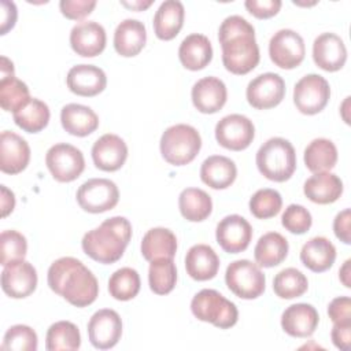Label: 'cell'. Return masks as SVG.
<instances>
[{
  "instance_id": "obj_1",
  "label": "cell",
  "mask_w": 351,
  "mask_h": 351,
  "mask_svg": "<svg viewBox=\"0 0 351 351\" xmlns=\"http://www.w3.org/2000/svg\"><path fill=\"white\" fill-rule=\"evenodd\" d=\"M222 63L228 71L243 75L254 70L261 59L254 26L240 15L223 19L218 30Z\"/></svg>"
},
{
  "instance_id": "obj_2",
  "label": "cell",
  "mask_w": 351,
  "mask_h": 351,
  "mask_svg": "<svg viewBox=\"0 0 351 351\" xmlns=\"http://www.w3.org/2000/svg\"><path fill=\"white\" fill-rule=\"evenodd\" d=\"M47 281L55 293L75 307L92 304L99 295V282L95 274L73 256H62L52 262Z\"/></svg>"
},
{
  "instance_id": "obj_3",
  "label": "cell",
  "mask_w": 351,
  "mask_h": 351,
  "mask_svg": "<svg viewBox=\"0 0 351 351\" xmlns=\"http://www.w3.org/2000/svg\"><path fill=\"white\" fill-rule=\"evenodd\" d=\"M132 225L125 217H111L86 232L81 245L93 261L110 265L119 261L130 241Z\"/></svg>"
},
{
  "instance_id": "obj_4",
  "label": "cell",
  "mask_w": 351,
  "mask_h": 351,
  "mask_svg": "<svg viewBox=\"0 0 351 351\" xmlns=\"http://www.w3.org/2000/svg\"><path fill=\"white\" fill-rule=\"evenodd\" d=\"M255 160L261 174L276 182L289 180L296 169L295 148L282 137H271L265 141L259 147Z\"/></svg>"
},
{
  "instance_id": "obj_5",
  "label": "cell",
  "mask_w": 351,
  "mask_h": 351,
  "mask_svg": "<svg viewBox=\"0 0 351 351\" xmlns=\"http://www.w3.org/2000/svg\"><path fill=\"white\" fill-rule=\"evenodd\" d=\"M202 148L199 132L185 123L169 126L160 137V154L163 159L173 166L191 163Z\"/></svg>"
},
{
  "instance_id": "obj_6",
  "label": "cell",
  "mask_w": 351,
  "mask_h": 351,
  "mask_svg": "<svg viewBox=\"0 0 351 351\" xmlns=\"http://www.w3.org/2000/svg\"><path fill=\"white\" fill-rule=\"evenodd\" d=\"M191 311L197 319L219 329L232 328L239 319L236 304L215 289L199 291L191 302Z\"/></svg>"
},
{
  "instance_id": "obj_7",
  "label": "cell",
  "mask_w": 351,
  "mask_h": 351,
  "mask_svg": "<svg viewBox=\"0 0 351 351\" xmlns=\"http://www.w3.org/2000/svg\"><path fill=\"white\" fill-rule=\"evenodd\" d=\"M225 282L237 298L256 299L265 292L266 277L258 263L239 259L226 267Z\"/></svg>"
},
{
  "instance_id": "obj_8",
  "label": "cell",
  "mask_w": 351,
  "mask_h": 351,
  "mask_svg": "<svg viewBox=\"0 0 351 351\" xmlns=\"http://www.w3.org/2000/svg\"><path fill=\"white\" fill-rule=\"evenodd\" d=\"M45 165L56 181L71 182L82 174L85 159L77 147L67 143H58L47 151Z\"/></svg>"
},
{
  "instance_id": "obj_9",
  "label": "cell",
  "mask_w": 351,
  "mask_h": 351,
  "mask_svg": "<svg viewBox=\"0 0 351 351\" xmlns=\"http://www.w3.org/2000/svg\"><path fill=\"white\" fill-rule=\"evenodd\" d=\"M75 197L84 211L99 214L112 210L118 204L119 191L111 180L90 178L78 188Z\"/></svg>"
},
{
  "instance_id": "obj_10",
  "label": "cell",
  "mask_w": 351,
  "mask_h": 351,
  "mask_svg": "<svg viewBox=\"0 0 351 351\" xmlns=\"http://www.w3.org/2000/svg\"><path fill=\"white\" fill-rule=\"evenodd\" d=\"M330 97L328 81L319 74H307L302 77L293 88V103L296 108L306 115L321 112Z\"/></svg>"
},
{
  "instance_id": "obj_11",
  "label": "cell",
  "mask_w": 351,
  "mask_h": 351,
  "mask_svg": "<svg viewBox=\"0 0 351 351\" xmlns=\"http://www.w3.org/2000/svg\"><path fill=\"white\" fill-rule=\"evenodd\" d=\"M269 55L277 67L285 70L295 69L304 59V41L295 30L281 29L276 32L269 41Z\"/></svg>"
},
{
  "instance_id": "obj_12",
  "label": "cell",
  "mask_w": 351,
  "mask_h": 351,
  "mask_svg": "<svg viewBox=\"0 0 351 351\" xmlns=\"http://www.w3.org/2000/svg\"><path fill=\"white\" fill-rule=\"evenodd\" d=\"M255 126L251 119L241 114L223 117L215 125V138L218 144L230 151H243L252 143Z\"/></svg>"
},
{
  "instance_id": "obj_13",
  "label": "cell",
  "mask_w": 351,
  "mask_h": 351,
  "mask_svg": "<svg viewBox=\"0 0 351 351\" xmlns=\"http://www.w3.org/2000/svg\"><path fill=\"white\" fill-rule=\"evenodd\" d=\"M247 101L256 110L278 106L285 96V82L276 73H263L250 81L245 90Z\"/></svg>"
},
{
  "instance_id": "obj_14",
  "label": "cell",
  "mask_w": 351,
  "mask_h": 351,
  "mask_svg": "<svg viewBox=\"0 0 351 351\" xmlns=\"http://www.w3.org/2000/svg\"><path fill=\"white\" fill-rule=\"evenodd\" d=\"M122 336V319L111 308L97 310L88 322V337L95 348H112Z\"/></svg>"
},
{
  "instance_id": "obj_15",
  "label": "cell",
  "mask_w": 351,
  "mask_h": 351,
  "mask_svg": "<svg viewBox=\"0 0 351 351\" xmlns=\"http://www.w3.org/2000/svg\"><path fill=\"white\" fill-rule=\"evenodd\" d=\"M215 237L217 243L225 252L239 254L250 245L252 239V226L241 215H226L218 222Z\"/></svg>"
},
{
  "instance_id": "obj_16",
  "label": "cell",
  "mask_w": 351,
  "mask_h": 351,
  "mask_svg": "<svg viewBox=\"0 0 351 351\" xmlns=\"http://www.w3.org/2000/svg\"><path fill=\"white\" fill-rule=\"evenodd\" d=\"M36 287L37 271L32 263L22 259L4 266L1 271V288L10 298H27L36 291Z\"/></svg>"
},
{
  "instance_id": "obj_17",
  "label": "cell",
  "mask_w": 351,
  "mask_h": 351,
  "mask_svg": "<svg viewBox=\"0 0 351 351\" xmlns=\"http://www.w3.org/2000/svg\"><path fill=\"white\" fill-rule=\"evenodd\" d=\"M107 36L104 27L95 21H82L73 26L70 32V45L73 51L84 58H93L106 48Z\"/></svg>"
},
{
  "instance_id": "obj_18",
  "label": "cell",
  "mask_w": 351,
  "mask_h": 351,
  "mask_svg": "<svg viewBox=\"0 0 351 351\" xmlns=\"http://www.w3.org/2000/svg\"><path fill=\"white\" fill-rule=\"evenodd\" d=\"M30 160V147L19 134L4 130L0 136V170L5 174H18Z\"/></svg>"
},
{
  "instance_id": "obj_19",
  "label": "cell",
  "mask_w": 351,
  "mask_h": 351,
  "mask_svg": "<svg viewBox=\"0 0 351 351\" xmlns=\"http://www.w3.org/2000/svg\"><path fill=\"white\" fill-rule=\"evenodd\" d=\"M314 63L325 71L340 70L347 60L344 41L335 33H322L313 43Z\"/></svg>"
},
{
  "instance_id": "obj_20",
  "label": "cell",
  "mask_w": 351,
  "mask_h": 351,
  "mask_svg": "<svg viewBox=\"0 0 351 351\" xmlns=\"http://www.w3.org/2000/svg\"><path fill=\"white\" fill-rule=\"evenodd\" d=\"M128 158V145L117 134L106 133L99 137L92 147V159L97 169L115 171L123 166Z\"/></svg>"
},
{
  "instance_id": "obj_21",
  "label": "cell",
  "mask_w": 351,
  "mask_h": 351,
  "mask_svg": "<svg viewBox=\"0 0 351 351\" xmlns=\"http://www.w3.org/2000/svg\"><path fill=\"white\" fill-rule=\"evenodd\" d=\"M66 84L73 93L84 97H92L106 89L107 77L97 66L77 64L69 70Z\"/></svg>"
},
{
  "instance_id": "obj_22",
  "label": "cell",
  "mask_w": 351,
  "mask_h": 351,
  "mask_svg": "<svg viewBox=\"0 0 351 351\" xmlns=\"http://www.w3.org/2000/svg\"><path fill=\"white\" fill-rule=\"evenodd\" d=\"M191 96L197 111L203 114H214L225 106L228 90L222 80L217 77H204L195 82Z\"/></svg>"
},
{
  "instance_id": "obj_23",
  "label": "cell",
  "mask_w": 351,
  "mask_h": 351,
  "mask_svg": "<svg viewBox=\"0 0 351 351\" xmlns=\"http://www.w3.org/2000/svg\"><path fill=\"white\" fill-rule=\"evenodd\" d=\"M319 322L318 311L308 303H296L287 307L281 315V326L292 337L311 336Z\"/></svg>"
},
{
  "instance_id": "obj_24",
  "label": "cell",
  "mask_w": 351,
  "mask_h": 351,
  "mask_svg": "<svg viewBox=\"0 0 351 351\" xmlns=\"http://www.w3.org/2000/svg\"><path fill=\"white\" fill-rule=\"evenodd\" d=\"M185 269L191 278L196 281H207L217 276L219 258L210 245L195 244L185 255Z\"/></svg>"
},
{
  "instance_id": "obj_25",
  "label": "cell",
  "mask_w": 351,
  "mask_h": 351,
  "mask_svg": "<svg viewBox=\"0 0 351 351\" xmlns=\"http://www.w3.org/2000/svg\"><path fill=\"white\" fill-rule=\"evenodd\" d=\"M147 41V30L143 22L138 19L122 21L114 32V48L125 58L138 55Z\"/></svg>"
},
{
  "instance_id": "obj_26",
  "label": "cell",
  "mask_w": 351,
  "mask_h": 351,
  "mask_svg": "<svg viewBox=\"0 0 351 351\" xmlns=\"http://www.w3.org/2000/svg\"><path fill=\"white\" fill-rule=\"evenodd\" d=\"M303 192L306 197L313 203L329 204L341 196L343 181L339 176L329 171L314 173V176L306 180Z\"/></svg>"
},
{
  "instance_id": "obj_27",
  "label": "cell",
  "mask_w": 351,
  "mask_h": 351,
  "mask_svg": "<svg viewBox=\"0 0 351 351\" xmlns=\"http://www.w3.org/2000/svg\"><path fill=\"white\" fill-rule=\"evenodd\" d=\"M181 64L192 71L204 69L213 59V47L210 40L200 33L186 36L178 48Z\"/></svg>"
},
{
  "instance_id": "obj_28",
  "label": "cell",
  "mask_w": 351,
  "mask_h": 351,
  "mask_svg": "<svg viewBox=\"0 0 351 351\" xmlns=\"http://www.w3.org/2000/svg\"><path fill=\"white\" fill-rule=\"evenodd\" d=\"M60 122L63 129L77 137H85L99 128V117L84 104L70 103L60 111Z\"/></svg>"
},
{
  "instance_id": "obj_29",
  "label": "cell",
  "mask_w": 351,
  "mask_h": 351,
  "mask_svg": "<svg viewBox=\"0 0 351 351\" xmlns=\"http://www.w3.org/2000/svg\"><path fill=\"white\" fill-rule=\"evenodd\" d=\"M185 8L178 0L163 1L154 15V32L159 40H173L184 25Z\"/></svg>"
},
{
  "instance_id": "obj_30",
  "label": "cell",
  "mask_w": 351,
  "mask_h": 351,
  "mask_svg": "<svg viewBox=\"0 0 351 351\" xmlns=\"http://www.w3.org/2000/svg\"><path fill=\"white\" fill-rule=\"evenodd\" d=\"M237 177V167L230 158L213 155L203 160L200 166L202 181L213 189H225L230 186Z\"/></svg>"
},
{
  "instance_id": "obj_31",
  "label": "cell",
  "mask_w": 351,
  "mask_h": 351,
  "mask_svg": "<svg viewBox=\"0 0 351 351\" xmlns=\"http://www.w3.org/2000/svg\"><path fill=\"white\" fill-rule=\"evenodd\" d=\"M336 259V248L324 236L311 237L300 250L302 263L314 273H322L330 269Z\"/></svg>"
},
{
  "instance_id": "obj_32",
  "label": "cell",
  "mask_w": 351,
  "mask_h": 351,
  "mask_svg": "<svg viewBox=\"0 0 351 351\" xmlns=\"http://www.w3.org/2000/svg\"><path fill=\"white\" fill-rule=\"evenodd\" d=\"M177 252V237L167 228H152L141 240V254L148 262L158 258H173Z\"/></svg>"
},
{
  "instance_id": "obj_33",
  "label": "cell",
  "mask_w": 351,
  "mask_h": 351,
  "mask_svg": "<svg viewBox=\"0 0 351 351\" xmlns=\"http://www.w3.org/2000/svg\"><path fill=\"white\" fill-rule=\"evenodd\" d=\"M288 250V240L282 234L269 232L259 237L254 248V256L259 266L273 267L280 265L287 258Z\"/></svg>"
},
{
  "instance_id": "obj_34",
  "label": "cell",
  "mask_w": 351,
  "mask_h": 351,
  "mask_svg": "<svg viewBox=\"0 0 351 351\" xmlns=\"http://www.w3.org/2000/svg\"><path fill=\"white\" fill-rule=\"evenodd\" d=\"M181 215L191 222H200L208 218L213 211L210 195L200 188H185L178 196Z\"/></svg>"
},
{
  "instance_id": "obj_35",
  "label": "cell",
  "mask_w": 351,
  "mask_h": 351,
  "mask_svg": "<svg viewBox=\"0 0 351 351\" xmlns=\"http://www.w3.org/2000/svg\"><path fill=\"white\" fill-rule=\"evenodd\" d=\"M304 165L311 173L329 171L337 162L336 145L324 137L314 138L304 149Z\"/></svg>"
},
{
  "instance_id": "obj_36",
  "label": "cell",
  "mask_w": 351,
  "mask_h": 351,
  "mask_svg": "<svg viewBox=\"0 0 351 351\" xmlns=\"http://www.w3.org/2000/svg\"><path fill=\"white\" fill-rule=\"evenodd\" d=\"M49 117L47 103L32 97L26 106L14 112V122L27 133H38L48 125Z\"/></svg>"
},
{
  "instance_id": "obj_37",
  "label": "cell",
  "mask_w": 351,
  "mask_h": 351,
  "mask_svg": "<svg viewBox=\"0 0 351 351\" xmlns=\"http://www.w3.org/2000/svg\"><path fill=\"white\" fill-rule=\"evenodd\" d=\"M81 346V335L77 328L70 321H58L52 324L45 336V348L48 351H74Z\"/></svg>"
},
{
  "instance_id": "obj_38",
  "label": "cell",
  "mask_w": 351,
  "mask_h": 351,
  "mask_svg": "<svg viewBox=\"0 0 351 351\" xmlns=\"http://www.w3.org/2000/svg\"><path fill=\"white\" fill-rule=\"evenodd\" d=\"M148 282L151 291L156 295L171 292L177 282V269L173 258H158L151 261Z\"/></svg>"
},
{
  "instance_id": "obj_39",
  "label": "cell",
  "mask_w": 351,
  "mask_h": 351,
  "mask_svg": "<svg viewBox=\"0 0 351 351\" xmlns=\"http://www.w3.org/2000/svg\"><path fill=\"white\" fill-rule=\"evenodd\" d=\"M307 277L295 267L282 269L273 280V291L281 299L299 298L307 291Z\"/></svg>"
},
{
  "instance_id": "obj_40",
  "label": "cell",
  "mask_w": 351,
  "mask_h": 351,
  "mask_svg": "<svg viewBox=\"0 0 351 351\" xmlns=\"http://www.w3.org/2000/svg\"><path fill=\"white\" fill-rule=\"evenodd\" d=\"M140 276L132 267H121L115 270L108 280V292L117 300H130L140 291Z\"/></svg>"
},
{
  "instance_id": "obj_41",
  "label": "cell",
  "mask_w": 351,
  "mask_h": 351,
  "mask_svg": "<svg viewBox=\"0 0 351 351\" xmlns=\"http://www.w3.org/2000/svg\"><path fill=\"white\" fill-rule=\"evenodd\" d=\"M27 85L15 75L0 78V106L4 111H18L30 101Z\"/></svg>"
},
{
  "instance_id": "obj_42",
  "label": "cell",
  "mask_w": 351,
  "mask_h": 351,
  "mask_svg": "<svg viewBox=\"0 0 351 351\" xmlns=\"http://www.w3.org/2000/svg\"><path fill=\"white\" fill-rule=\"evenodd\" d=\"M282 207L281 195L271 188L258 189L250 199V211L255 218L269 219L276 217Z\"/></svg>"
},
{
  "instance_id": "obj_43",
  "label": "cell",
  "mask_w": 351,
  "mask_h": 351,
  "mask_svg": "<svg viewBox=\"0 0 351 351\" xmlns=\"http://www.w3.org/2000/svg\"><path fill=\"white\" fill-rule=\"evenodd\" d=\"M27 241L26 237L16 230H3L0 234V263L3 266L22 261L26 256Z\"/></svg>"
},
{
  "instance_id": "obj_44",
  "label": "cell",
  "mask_w": 351,
  "mask_h": 351,
  "mask_svg": "<svg viewBox=\"0 0 351 351\" xmlns=\"http://www.w3.org/2000/svg\"><path fill=\"white\" fill-rule=\"evenodd\" d=\"M38 344L37 333L27 325H14L4 335L1 350L36 351Z\"/></svg>"
},
{
  "instance_id": "obj_45",
  "label": "cell",
  "mask_w": 351,
  "mask_h": 351,
  "mask_svg": "<svg viewBox=\"0 0 351 351\" xmlns=\"http://www.w3.org/2000/svg\"><path fill=\"white\" fill-rule=\"evenodd\" d=\"M282 226L295 234L306 233L313 223L310 211L300 204H289L281 215Z\"/></svg>"
},
{
  "instance_id": "obj_46",
  "label": "cell",
  "mask_w": 351,
  "mask_h": 351,
  "mask_svg": "<svg viewBox=\"0 0 351 351\" xmlns=\"http://www.w3.org/2000/svg\"><path fill=\"white\" fill-rule=\"evenodd\" d=\"M96 7L95 0H62L59 3L60 12L69 19H82L88 16Z\"/></svg>"
},
{
  "instance_id": "obj_47",
  "label": "cell",
  "mask_w": 351,
  "mask_h": 351,
  "mask_svg": "<svg viewBox=\"0 0 351 351\" xmlns=\"http://www.w3.org/2000/svg\"><path fill=\"white\" fill-rule=\"evenodd\" d=\"M245 8L251 15L259 19H266L274 16L280 8L281 1L280 0H247L244 3Z\"/></svg>"
},
{
  "instance_id": "obj_48",
  "label": "cell",
  "mask_w": 351,
  "mask_h": 351,
  "mask_svg": "<svg viewBox=\"0 0 351 351\" xmlns=\"http://www.w3.org/2000/svg\"><path fill=\"white\" fill-rule=\"evenodd\" d=\"M328 315L333 324L351 322V299L348 296L335 298L328 306Z\"/></svg>"
},
{
  "instance_id": "obj_49",
  "label": "cell",
  "mask_w": 351,
  "mask_h": 351,
  "mask_svg": "<svg viewBox=\"0 0 351 351\" xmlns=\"http://www.w3.org/2000/svg\"><path fill=\"white\" fill-rule=\"evenodd\" d=\"M350 222H351V211L350 208H344L340 211L333 221V232L336 237L343 241L344 244H351V234H350Z\"/></svg>"
},
{
  "instance_id": "obj_50",
  "label": "cell",
  "mask_w": 351,
  "mask_h": 351,
  "mask_svg": "<svg viewBox=\"0 0 351 351\" xmlns=\"http://www.w3.org/2000/svg\"><path fill=\"white\" fill-rule=\"evenodd\" d=\"M330 337L333 344L343 351H347L350 348L351 341V322H337L333 325Z\"/></svg>"
},
{
  "instance_id": "obj_51",
  "label": "cell",
  "mask_w": 351,
  "mask_h": 351,
  "mask_svg": "<svg viewBox=\"0 0 351 351\" xmlns=\"http://www.w3.org/2000/svg\"><path fill=\"white\" fill-rule=\"evenodd\" d=\"M1 7V27H0V34H5L8 30H11L15 26L18 11L16 5L12 1L1 0L0 1Z\"/></svg>"
},
{
  "instance_id": "obj_52",
  "label": "cell",
  "mask_w": 351,
  "mask_h": 351,
  "mask_svg": "<svg viewBox=\"0 0 351 351\" xmlns=\"http://www.w3.org/2000/svg\"><path fill=\"white\" fill-rule=\"evenodd\" d=\"M0 189H1V217H7L10 213H12L15 207V196L12 191H10L5 185H1Z\"/></svg>"
},
{
  "instance_id": "obj_53",
  "label": "cell",
  "mask_w": 351,
  "mask_h": 351,
  "mask_svg": "<svg viewBox=\"0 0 351 351\" xmlns=\"http://www.w3.org/2000/svg\"><path fill=\"white\" fill-rule=\"evenodd\" d=\"M350 265H351V261L347 259V261L343 263V266L340 267V270H339L340 281L343 282V285H344L346 288H351V280H350V277H351V267H350Z\"/></svg>"
},
{
  "instance_id": "obj_54",
  "label": "cell",
  "mask_w": 351,
  "mask_h": 351,
  "mask_svg": "<svg viewBox=\"0 0 351 351\" xmlns=\"http://www.w3.org/2000/svg\"><path fill=\"white\" fill-rule=\"evenodd\" d=\"M14 75V64L10 59L5 56H1V63H0V78L5 77H12Z\"/></svg>"
},
{
  "instance_id": "obj_55",
  "label": "cell",
  "mask_w": 351,
  "mask_h": 351,
  "mask_svg": "<svg viewBox=\"0 0 351 351\" xmlns=\"http://www.w3.org/2000/svg\"><path fill=\"white\" fill-rule=\"evenodd\" d=\"M122 5H125L126 8L134 10V11H143L145 8H148L152 4V0L144 1V0H136V1H121Z\"/></svg>"
},
{
  "instance_id": "obj_56",
  "label": "cell",
  "mask_w": 351,
  "mask_h": 351,
  "mask_svg": "<svg viewBox=\"0 0 351 351\" xmlns=\"http://www.w3.org/2000/svg\"><path fill=\"white\" fill-rule=\"evenodd\" d=\"M348 104H350V96H348V97H346L344 103L341 104V115H343V119H344V122H346V123H350V119H348V118H347V115H346L347 108H348Z\"/></svg>"
}]
</instances>
